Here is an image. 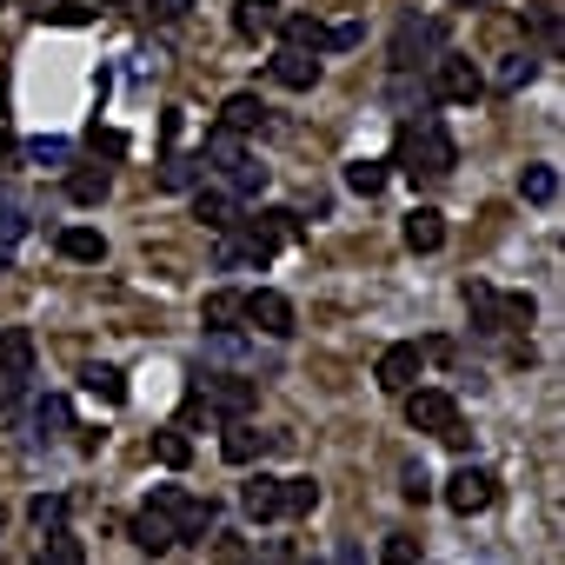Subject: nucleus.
<instances>
[{
  "instance_id": "nucleus-34",
  "label": "nucleus",
  "mask_w": 565,
  "mask_h": 565,
  "mask_svg": "<svg viewBox=\"0 0 565 565\" xmlns=\"http://www.w3.org/2000/svg\"><path fill=\"white\" fill-rule=\"evenodd\" d=\"M153 459H160V466H173V472H180V466H186V459H193V439H186V433H153Z\"/></svg>"
},
{
  "instance_id": "nucleus-42",
  "label": "nucleus",
  "mask_w": 565,
  "mask_h": 565,
  "mask_svg": "<svg viewBox=\"0 0 565 565\" xmlns=\"http://www.w3.org/2000/svg\"><path fill=\"white\" fill-rule=\"evenodd\" d=\"M360 41V21H340V28H327V47H353Z\"/></svg>"
},
{
  "instance_id": "nucleus-32",
  "label": "nucleus",
  "mask_w": 565,
  "mask_h": 565,
  "mask_svg": "<svg viewBox=\"0 0 565 565\" xmlns=\"http://www.w3.org/2000/svg\"><path fill=\"white\" fill-rule=\"evenodd\" d=\"M347 186H353L360 200H373V193L386 186V160H353V167H347Z\"/></svg>"
},
{
  "instance_id": "nucleus-22",
  "label": "nucleus",
  "mask_w": 565,
  "mask_h": 565,
  "mask_svg": "<svg viewBox=\"0 0 565 565\" xmlns=\"http://www.w3.org/2000/svg\"><path fill=\"white\" fill-rule=\"evenodd\" d=\"M193 220H206L213 233H233V226H239V200H233V193H206V186H200V193H193Z\"/></svg>"
},
{
  "instance_id": "nucleus-20",
  "label": "nucleus",
  "mask_w": 565,
  "mask_h": 565,
  "mask_svg": "<svg viewBox=\"0 0 565 565\" xmlns=\"http://www.w3.org/2000/svg\"><path fill=\"white\" fill-rule=\"evenodd\" d=\"M220 127H226V134H259V127H266V100H259V94H226Z\"/></svg>"
},
{
  "instance_id": "nucleus-45",
  "label": "nucleus",
  "mask_w": 565,
  "mask_h": 565,
  "mask_svg": "<svg viewBox=\"0 0 565 565\" xmlns=\"http://www.w3.org/2000/svg\"><path fill=\"white\" fill-rule=\"evenodd\" d=\"M100 8H127V0H100Z\"/></svg>"
},
{
  "instance_id": "nucleus-25",
  "label": "nucleus",
  "mask_w": 565,
  "mask_h": 565,
  "mask_svg": "<svg viewBox=\"0 0 565 565\" xmlns=\"http://www.w3.org/2000/svg\"><path fill=\"white\" fill-rule=\"evenodd\" d=\"M273 34H287V47H307V54H327V28L313 14H279Z\"/></svg>"
},
{
  "instance_id": "nucleus-31",
  "label": "nucleus",
  "mask_w": 565,
  "mask_h": 565,
  "mask_svg": "<svg viewBox=\"0 0 565 565\" xmlns=\"http://www.w3.org/2000/svg\"><path fill=\"white\" fill-rule=\"evenodd\" d=\"M313 505H320V486H313V479H279V512L307 519Z\"/></svg>"
},
{
  "instance_id": "nucleus-2",
  "label": "nucleus",
  "mask_w": 565,
  "mask_h": 565,
  "mask_svg": "<svg viewBox=\"0 0 565 565\" xmlns=\"http://www.w3.org/2000/svg\"><path fill=\"white\" fill-rule=\"evenodd\" d=\"M200 160L226 180V193H233V200H246V193H259V186H266V167H259V160H246L239 134H226V127H213V134H206V153H200Z\"/></svg>"
},
{
  "instance_id": "nucleus-14",
  "label": "nucleus",
  "mask_w": 565,
  "mask_h": 565,
  "mask_svg": "<svg viewBox=\"0 0 565 565\" xmlns=\"http://www.w3.org/2000/svg\"><path fill=\"white\" fill-rule=\"evenodd\" d=\"M67 426H74V406H67L61 393H47V399H34V413H28V446H54Z\"/></svg>"
},
{
  "instance_id": "nucleus-27",
  "label": "nucleus",
  "mask_w": 565,
  "mask_h": 565,
  "mask_svg": "<svg viewBox=\"0 0 565 565\" xmlns=\"http://www.w3.org/2000/svg\"><path fill=\"white\" fill-rule=\"evenodd\" d=\"M107 186H114V173H107V167H74V173H67V193H74L81 206H100V200H107Z\"/></svg>"
},
{
  "instance_id": "nucleus-44",
  "label": "nucleus",
  "mask_w": 565,
  "mask_h": 565,
  "mask_svg": "<svg viewBox=\"0 0 565 565\" xmlns=\"http://www.w3.org/2000/svg\"><path fill=\"white\" fill-rule=\"evenodd\" d=\"M8 259H14V253H8V246H0V273H8Z\"/></svg>"
},
{
  "instance_id": "nucleus-6",
  "label": "nucleus",
  "mask_w": 565,
  "mask_h": 565,
  "mask_svg": "<svg viewBox=\"0 0 565 565\" xmlns=\"http://www.w3.org/2000/svg\"><path fill=\"white\" fill-rule=\"evenodd\" d=\"M239 320H246L253 333H266V340H294V300L273 294V287L246 294V300H239Z\"/></svg>"
},
{
  "instance_id": "nucleus-40",
  "label": "nucleus",
  "mask_w": 565,
  "mask_h": 565,
  "mask_svg": "<svg viewBox=\"0 0 565 565\" xmlns=\"http://www.w3.org/2000/svg\"><path fill=\"white\" fill-rule=\"evenodd\" d=\"M186 8H193V0H140L147 21H186Z\"/></svg>"
},
{
  "instance_id": "nucleus-35",
  "label": "nucleus",
  "mask_w": 565,
  "mask_h": 565,
  "mask_svg": "<svg viewBox=\"0 0 565 565\" xmlns=\"http://www.w3.org/2000/svg\"><path fill=\"white\" fill-rule=\"evenodd\" d=\"M74 147L67 140H28V167H67Z\"/></svg>"
},
{
  "instance_id": "nucleus-19",
  "label": "nucleus",
  "mask_w": 565,
  "mask_h": 565,
  "mask_svg": "<svg viewBox=\"0 0 565 565\" xmlns=\"http://www.w3.org/2000/svg\"><path fill=\"white\" fill-rule=\"evenodd\" d=\"M134 545H140V552H153V558H160V552H173V545H180V539H173V525H167V512H160V505H140V512H134Z\"/></svg>"
},
{
  "instance_id": "nucleus-28",
  "label": "nucleus",
  "mask_w": 565,
  "mask_h": 565,
  "mask_svg": "<svg viewBox=\"0 0 565 565\" xmlns=\"http://www.w3.org/2000/svg\"><path fill=\"white\" fill-rule=\"evenodd\" d=\"M81 386H87L94 399H107V406H120V399H127V373H120V366H100V360L81 373Z\"/></svg>"
},
{
  "instance_id": "nucleus-13",
  "label": "nucleus",
  "mask_w": 565,
  "mask_h": 565,
  "mask_svg": "<svg viewBox=\"0 0 565 565\" xmlns=\"http://www.w3.org/2000/svg\"><path fill=\"white\" fill-rule=\"evenodd\" d=\"M433 47H446L439 21H399V34H393V61L399 67H419V54H433Z\"/></svg>"
},
{
  "instance_id": "nucleus-7",
  "label": "nucleus",
  "mask_w": 565,
  "mask_h": 565,
  "mask_svg": "<svg viewBox=\"0 0 565 565\" xmlns=\"http://www.w3.org/2000/svg\"><path fill=\"white\" fill-rule=\"evenodd\" d=\"M399 399H406V426H413V433H433V439H439L446 426H459V406H452V393H439V386H406Z\"/></svg>"
},
{
  "instance_id": "nucleus-4",
  "label": "nucleus",
  "mask_w": 565,
  "mask_h": 565,
  "mask_svg": "<svg viewBox=\"0 0 565 565\" xmlns=\"http://www.w3.org/2000/svg\"><path fill=\"white\" fill-rule=\"evenodd\" d=\"M466 307H472L479 333H505V327H519V320L532 327V300H525V294H512V300H505V294H492V287H486V279H466Z\"/></svg>"
},
{
  "instance_id": "nucleus-33",
  "label": "nucleus",
  "mask_w": 565,
  "mask_h": 565,
  "mask_svg": "<svg viewBox=\"0 0 565 565\" xmlns=\"http://www.w3.org/2000/svg\"><path fill=\"white\" fill-rule=\"evenodd\" d=\"M532 74H539V61H532V54H505V61H499V87H505V94L532 87Z\"/></svg>"
},
{
  "instance_id": "nucleus-38",
  "label": "nucleus",
  "mask_w": 565,
  "mask_h": 565,
  "mask_svg": "<svg viewBox=\"0 0 565 565\" xmlns=\"http://www.w3.org/2000/svg\"><path fill=\"white\" fill-rule=\"evenodd\" d=\"M41 21H54V28H87L94 8H81V0H54V8H41Z\"/></svg>"
},
{
  "instance_id": "nucleus-21",
  "label": "nucleus",
  "mask_w": 565,
  "mask_h": 565,
  "mask_svg": "<svg viewBox=\"0 0 565 565\" xmlns=\"http://www.w3.org/2000/svg\"><path fill=\"white\" fill-rule=\"evenodd\" d=\"M239 505H246V519H259V525L279 519V479H273V472H253V479L239 486Z\"/></svg>"
},
{
  "instance_id": "nucleus-39",
  "label": "nucleus",
  "mask_w": 565,
  "mask_h": 565,
  "mask_svg": "<svg viewBox=\"0 0 565 565\" xmlns=\"http://www.w3.org/2000/svg\"><path fill=\"white\" fill-rule=\"evenodd\" d=\"M21 233H28V213H21V206H0V246L14 253V246H21Z\"/></svg>"
},
{
  "instance_id": "nucleus-30",
  "label": "nucleus",
  "mask_w": 565,
  "mask_h": 565,
  "mask_svg": "<svg viewBox=\"0 0 565 565\" xmlns=\"http://www.w3.org/2000/svg\"><path fill=\"white\" fill-rule=\"evenodd\" d=\"M41 565H87V545H81L67 525H54V532H47V545H41Z\"/></svg>"
},
{
  "instance_id": "nucleus-17",
  "label": "nucleus",
  "mask_w": 565,
  "mask_h": 565,
  "mask_svg": "<svg viewBox=\"0 0 565 565\" xmlns=\"http://www.w3.org/2000/svg\"><path fill=\"white\" fill-rule=\"evenodd\" d=\"M279 14H287L279 0H233V34L239 41H266L279 28Z\"/></svg>"
},
{
  "instance_id": "nucleus-37",
  "label": "nucleus",
  "mask_w": 565,
  "mask_h": 565,
  "mask_svg": "<svg viewBox=\"0 0 565 565\" xmlns=\"http://www.w3.org/2000/svg\"><path fill=\"white\" fill-rule=\"evenodd\" d=\"M380 565H419V539H413V532H393V539L380 545Z\"/></svg>"
},
{
  "instance_id": "nucleus-46",
  "label": "nucleus",
  "mask_w": 565,
  "mask_h": 565,
  "mask_svg": "<svg viewBox=\"0 0 565 565\" xmlns=\"http://www.w3.org/2000/svg\"><path fill=\"white\" fill-rule=\"evenodd\" d=\"M452 8H479V0H452Z\"/></svg>"
},
{
  "instance_id": "nucleus-1",
  "label": "nucleus",
  "mask_w": 565,
  "mask_h": 565,
  "mask_svg": "<svg viewBox=\"0 0 565 565\" xmlns=\"http://www.w3.org/2000/svg\"><path fill=\"white\" fill-rule=\"evenodd\" d=\"M399 167H406L413 180H446V173L459 167V147H452L446 120H433V114L406 120V127H399Z\"/></svg>"
},
{
  "instance_id": "nucleus-8",
  "label": "nucleus",
  "mask_w": 565,
  "mask_h": 565,
  "mask_svg": "<svg viewBox=\"0 0 565 565\" xmlns=\"http://www.w3.org/2000/svg\"><path fill=\"white\" fill-rule=\"evenodd\" d=\"M433 94L452 100V107H472V100L486 94V74H479L466 54H439V67H433Z\"/></svg>"
},
{
  "instance_id": "nucleus-41",
  "label": "nucleus",
  "mask_w": 565,
  "mask_h": 565,
  "mask_svg": "<svg viewBox=\"0 0 565 565\" xmlns=\"http://www.w3.org/2000/svg\"><path fill=\"white\" fill-rule=\"evenodd\" d=\"M399 492H406L413 505H419V499H433V479H426V466H406V472H399Z\"/></svg>"
},
{
  "instance_id": "nucleus-23",
  "label": "nucleus",
  "mask_w": 565,
  "mask_h": 565,
  "mask_svg": "<svg viewBox=\"0 0 565 565\" xmlns=\"http://www.w3.org/2000/svg\"><path fill=\"white\" fill-rule=\"evenodd\" d=\"M239 300H246V294H226V287L206 294V300H200V327H206V333H239Z\"/></svg>"
},
{
  "instance_id": "nucleus-11",
  "label": "nucleus",
  "mask_w": 565,
  "mask_h": 565,
  "mask_svg": "<svg viewBox=\"0 0 565 565\" xmlns=\"http://www.w3.org/2000/svg\"><path fill=\"white\" fill-rule=\"evenodd\" d=\"M419 366H426V353H419L413 340H399V347H386V353H380L373 380H380L386 393H406V386H419Z\"/></svg>"
},
{
  "instance_id": "nucleus-9",
  "label": "nucleus",
  "mask_w": 565,
  "mask_h": 565,
  "mask_svg": "<svg viewBox=\"0 0 565 565\" xmlns=\"http://www.w3.org/2000/svg\"><path fill=\"white\" fill-rule=\"evenodd\" d=\"M492 499H499V479H492L486 466H459V472L446 479V505H452L459 519H472V512H492Z\"/></svg>"
},
{
  "instance_id": "nucleus-3",
  "label": "nucleus",
  "mask_w": 565,
  "mask_h": 565,
  "mask_svg": "<svg viewBox=\"0 0 565 565\" xmlns=\"http://www.w3.org/2000/svg\"><path fill=\"white\" fill-rule=\"evenodd\" d=\"M147 505H160L167 512V525H173V539L186 545V539H206L213 532V499H200V492H186V486H153V499Z\"/></svg>"
},
{
  "instance_id": "nucleus-24",
  "label": "nucleus",
  "mask_w": 565,
  "mask_h": 565,
  "mask_svg": "<svg viewBox=\"0 0 565 565\" xmlns=\"http://www.w3.org/2000/svg\"><path fill=\"white\" fill-rule=\"evenodd\" d=\"M519 200H525V206H552V200H558V167L532 160V167L519 173Z\"/></svg>"
},
{
  "instance_id": "nucleus-43",
  "label": "nucleus",
  "mask_w": 565,
  "mask_h": 565,
  "mask_svg": "<svg viewBox=\"0 0 565 565\" xmlns=\"http://www.w3.org/2000/svg\"><path fill=\"white\" fill-rule=\"evenodd\" d=\"M313 565H320V558H313ZM333 565H360V545H340V558H333Z\"/></svg>"
},
{
  "instance_id": "nucleus-18",
  "label": "nucleus",
  "mask_w": 565,
  "mask_h": 565,
  "mask_svg": "<svg viewBox=\"0 0 565 565\" xmlns=\"http://www.w3.org/2000/svg\"><path fill=\"white\" fill-rule=\"evenodd\" d=\"M406 246L413 253H439L446 246V213L439 206H413L406 213Z\"/></svg>"
},
{
  "instance_id": "nucleus-29",
  "label": "nucleus",
  "mask_w": 565,
  "mask_h": 565,
  "mask_svg": "<svg viewBox=\"0 0 565 565\" xmlns=\"http://www.w3.org/2000/svg\"><path fill=\"white\" fill-rule=\"evenodd\" d=\"M61 253L81 259V266H94V259H107V239H100L94 226H67V233H61Z\"/></svg>"
},
{
  "instance_id": "nucleus-12",
  "label": "nucleus",
  "mask_w": 565,
  "mask_h": 565,
  "mask_svg": "<svg viewBox=\"0 0 565 565\" xmlns=\"http://www.w3.org/2000/svg\"><path fill=\"white\" fill-rule=\"evenodd\" d=\"M266 74H273L279 87H294V94H307V87L320 81V54H307V47H279V54L266 61Z\"/></svg>"
},
{
  "instance_id": "nucleus-16",
  "label": "nucleus",
  "mask_w": 565,
  "mask_h": 565,
  "mask_svg": "<svg viewBox=\"0 0 565 565\" xmlns=\"http://www.w3.org/2000/svg\"><path fill=\"white\" fill-rule=\"evenodd\" d=\"M246 406H253V380H206V413H213L220 426L246 419Z\"/></svg>"
},
{
  "instance_id": "nucleus-36",
  "label": "nucleus",
  "mask_w": 565,
  "mask_h": 565,
  "mask_svg": "<svg viewBox=\"0 0 565 565\" xmlns=\"http://www.w3.org/2000/svg\"><path fill=\"white\" fill-rule=\"evenodd\" d=\"M28 512H34V525H41V532H54V525H67V499H61V492H41V499H34Z\"/></svg>"
},
{
  "instance_id": "nucleus-10",
  "label": "nucleus",
  "mask_w": 565,
  "mask_h": 565,
  "mask_svg": "<svg viewBox=\"0 0 565 565\" xmlns=\"http://www.w3.org/2000/svg\"><path fill=\"white\" fill-rule=\"evenodd\" d=\"M287 446H294L287 433H253L246 419H233V426H226V439H220V452H226L233 466H253V459H266V452H287Z\"/></svg>"
},
{
  "instance_id": "nucleus-26",
  "label": "nucleus",
  "mask_w": 565,
  "mask_h": 565,
  "mask_svg": "<svg viewBox=\"0 0 565 565\" xmlns=\"http://www.w3.org/2000/svg\"><path fill=\"white\" fill-rule=\"evenodd\" d=\"M206 180V160H193V153H167L160 160V186L167 193H186V186H200Z\"/></svg>"
},
{
  "instance_id": "nucleus-15",
  "label": "nucleus",
  "mask_w": 565,
  "mask_h": 565,
  "mask_svg": "<svg viewBox=\"0 0 565 565\" xmlns=\"http://www.w3.org/2000/svg\"><path fill=\"white\" fill-rule=\"evenodd\" d=\"M28 373H34V333L8 327V333H0V386H21Z\"/></svg>"
},
{
  "instance_id": "nucleus-5",
  "label": "nucleus",
  "mask_w": 565,
  "mask_h": 565,
  "mask_svg": "<svg viewBox=\"0 0 565 565\" xmlns=\"http://www.w3.org/2000/svg\"><path fill=\"white\" fill-rule=\"evenodd\" d=\"M239 226H246V253H253L259 266H266L279 246H294V239H300V213H287V206H266L259 220H239Z\"/></svg>"
}]
</instances>
